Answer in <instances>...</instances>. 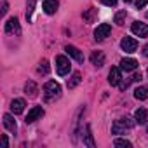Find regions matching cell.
<instances>
[{
    "mask_svg": "<svg viewBox=\"0 0 148 148\" xmlns=\"http://www.w3.org/2000/svg\"><path fill=\"white\" fill-rule=\"evenodd\" d=\"M59 96H61V86H59L56 80L45 82V86H44V98H45V101L58 99Z\"/></svg>",
    "mask_w": 148,
    "mask_h": 148,
    "instance_id": "6da1fadb",
    "label": "cell"
},
{
    "mask_svg": "<svg viewBox=\"0 0 148 148\" xmlns=\"http://www.w3.org/2000/svg\"><path fill=\"white\" fill-rule=\"evenodd\" d=\"M134 124H136V120H132V119H129V117H122V119H119V120L113 122L112 132H113V134H124L127 129H132Z\"/></svg>",
    "mask_w": 148,
    "mask_h": 148,
    "instance_id": "7a4b0ae2",
    "label": "cell"
},
{
    "mask_svg": "<svg viewBox=\"0 0 148 148\" xmlns=\"http://www.w3.org/2000/svg\"><path fill=\"white\" fill-rule=\"evenodd\" d=\"M70 70H71V63H70V59L66 58V56H56V71H58V75H61V77H64V75H68L70 73Z\"/></svg>",
    "mask_w": 148,
    "mask_h": 148,
    "instance_id": "3957f363",
    "label": "cell"
},
{
    "mask_svg": "<svg viewBox=\"0 0 148 148\" xmlns=\"http://www.w3.org/2000/svg\"><path fill=\"white\" fill-rule=\"evenodd\" d=\"M110 32H112V26H110L108 23H101V25H98V28L94 30V38H96V40H105V38L110 35Z\"/></svg>",
    "mask_w": 148,
    "mask_h": 148,
    "instance_id": "277c9868",
    "label": "cell"
},
{
    "mask_svg": "<svg viewBox=\"0 0 148 148\" xmlns=\"http://www.w3.org/2000/svg\"><path fill=\"white\" fill-rule=\"evenodd\" d=\"M131 32L136 35V37H148V25L146 23H141V21H134L132 26H131Z\"/></svg>",
    "mask_w": 148,
    "mask_h": 148,
    "instance_id": "5b68a950",
    "label": "cell"
},
{
    "mask_svg": "<svg viewBox=\"0 0 148 148\" xmlns=\"http://www.w3.org/2000/svg\"><path fill=\"white\" fill-rule=\"evenodd\" d=\"M42 117H44V108H42V106H33V108L28 112L25 122H26V124H32V122H35V120H38V119H42Z\"/></svg>",
    "mask_w": 148,
    "mask_h": 148,
    "instance_id": "8992f818",
    "label": "cell"
},
{
    "mask_svg": "<svg viewBox=\"0 0 148 148\" xmlns=\"http://www.w3.org/2000/svg\"><path fill=\"white\" fill-rule=\"evenodd\" d=\"M120 47H122V51H125V52L131 54V52H134L138 49V42L132 37H124L122 42H120Z\"/></svg>",
    "mask_w": 148,
    "mask_h": 148,
    "instance_id": "52a82bcc",
    "label": "cell"
},
{
    "mask_svg": "<svg viewBox=\"0 0 148 148\" xmlns=\"http://www.w3.org/2000/svg\"><path fill=\"white\" fill-rule=\"evenodd\" d=\"M120 80H122V70L117 68V66H113V68L110 70V73H108V82H110L112 86H119Z\"/></svg>",
    "mask_w": 148,
    "mask_h": 148,
    "instance_id": "ba28073f",
    "label": "cell"
},
{
    "mask_svg": "<svg viewBox=\"0 0 148 148\" xmlns=\"http://www.w3.org/2000/svg\"><path fill=\"white\" fill-rule=\"evenodd\" d=\"M138 68V61L132 59V58H124L120 61V70L122 71H134Z\"/></svg>",
    "mask_w": 148,
    "mask_h": 148,
    "instance_id": "9c48e42d",
    "label": "cell"
},
{
    "mask_svg": "<svg viewBox=\"0 0 148 148\" xmlns=\"http://www.w3.org/2000/svg\"><path fill=\"white\" fill-rule=\"evenodd\" d=\"M64 51H66V54H70L75 61L84 63V54H82V52H80V49H77L75 45H66V47H64Z\"/></svg>",
    "mask_w": 148,
    "mask_h": 148,
    "instance_id": "30bf717a",
    "label": "cell"
},
{
    "mask_svg": "<svg viewBox=\"0 0 148 148\" xmlns=\"http://www.w3.org/2000/svg\"><path fill=\"white\" fill-rule=\"evenodd\" d=\"M58 7H59V4H58V0H45L44 2V5H42V9H44V12L45 14H54L56 11H58Z\"/></svg>",
    "mask_w": 148,
    "mask_h": 148,
    "instance_id": "8fae6325",
    "label": "cell"
},
{
    "mask_svg": "<svg viewBox=\"0 0 148 148\" xmlns=\"http://www.w3.org/2000/svg\"><path fill=\"white\" fill-rule=\"evenodd\" d=\"M4 127H5L7 131H11V132H16V131H18L16 120H14V117H12L11 113H5V115H4Z\"/></svg>",
    "mask_w": 148,
    "mask_h": 148,
    "instance_id": "7c38bea8",
    "label": "cell"
},
{
    "mask_svg": "<svg viewBox=\"0 0 148 148\" xmlns=\"http://www.w3.org/2000/svg\"><path fill=\"white\" fill-rule=\"evenodd\" d=\"M18 33L19 32V21L18 18H9L7 23H5V33Z\"/></svg>",
    "mask_w": 148,
    "mask_h": 148,
    "instance_id": "4fadbf2b",
    "label": "cell"
},
{
    "mask_svg": "<svg viewBox=\"0 0 148 148\" xmlns=\"http://www.w3.org/2000/svg\"><path fill=\"white\" fill-rule=\"evenodd\" d=\"M91 63H92L94 66L101 68V66L105 64V54H103L101 51H94V52L91 54Z\"/></svg>",
    "mask_w": 148,
    "mask_h": 148,
    "instance_id": "5bb4252c",
    "label": "cell"
},
{
    "mask_svg": "<svg viewBox=\"0 0 148 148\" xmlns=\"http://www.w3.org/2000/svg\"><path fill=\"white\" fill-rule=\"evenodd\" d=\"M25 106H26L25 99H14V101L11 103V112H12L14 115H19V113L25 112Z\"/></svg>",
    "mask_w": 148,
    "mask_h": 148,
    "instance_id": "9a60e30c",
    "label": "cell"
},
{
    "mask_svg": "<svg viewBox=\"0 0 148 148\" xmlns=\"http://www.w3.org/2000/svg\"><path fill=\"white\" fill-rule=\"evenodd\" d=\"M134 120H136V124H146V122H148V113H146V110H145V108H138V110L134 112Z\"/></svg>",
    "mask_w": 148,
    "mask_h": 148,
    "instance_id": "2e32d148",
    "label": "cell"
},
{
    "mask_svg": "<svg viewBox=\"0 0 148 148\" xmlns=\"http://www.w3.org/2000/svg\"><path fill=\"white\" fill-rule=\"evenodd\" d=\"M25 92H26L28 96L35 98V96H37V92H38L37 84H35V82H32V80H30V82H26V84H25Z\"/></svg>",
    "mask_w": 148,
    "mask_h": 148,
    "instance_id": "e0dca14e",
    "label": "cell"
},
{
    "mask_svg": "<svg viewBox=\"0 0 148 148\" xmlns=\"http://www.w3.org/2000/svg\"><path fill=\"white\" fill-rule=\"evenodd\" d=\"M134 98L145 101V99L148 98V89H146V87H136V89H134Z\"/></svg>",
    "mask_w": 148,
    "mask_h": 148,
    "instance_id": "ac0fdd59",
    "label": "cell"
},
{
    "mask_svg": "<svg viewBox=\"0 0 148 148\" xmlns=\"http://www.w3.org/2000/svg\"><path fill=\"white\" fill-rule=\"evenodd\" d=\"M80 80H82V77H80V73H73V77L68 80V84H66V87L68 89H73V87H77L79 84H80Z\"/></svg>",
    "mask_w": 148,
    "mask_h": 148,
    "instance_id": "d6986e66",
    "label": "cell"
},
{
    "mask_svg": "<svg viewBox=\"0 0 148 148\" xmlns=\"http://www.w3.org/2000/svg\"><path fill=\"white\" fill-rule=\"evenodd\" d=\"M84 145H87V146H91V148L96 146V143H94V139H92V134H91V125H86V139H84Z\"/></svg>",
    "mask_w": 148,
    "mask_h": 148,
    "instance_id": "ffe728a7",
    "label": "cell"
},
{
    "mask_svg": "<svg viewBox=\"0 0 148 148\" xmlns=\"http://www.w3.org/2000/svg\"><path fill=\"white\" fill-rule=\"evenodd\" d=\"M49 70H51V66H49V63H47V59H42L40 61V64H38V68H37V71L38 73H49Z\"/></svg>",
    "mask_w": 148,
    "mask_h": 148,
    "instance_id": "44dd1931",
    "label": "cell"
},
{
    "mask_svg": "<svg viewBox=\"0 0 148 148\" xmlns=\"http://www.w3.org/2000/svg\"><path fill=\"white\" fill-rule=\"evenodd\" d=\"M113 145H115V146H120V148H131V146H132L129 139H122V138H117V139L113 141Z\"/></svg>",
    "mask_w": 148,
    "mask_h": 148,
    "instance_id": "7402d4cb",
    "label": "cell"
},
{
    "mask_svg": "<svg viewBox=\"0 0 148 148\" xmlns=\"http://www.w3.org/2000/svg\"><path fill=\"white\" fill-rule=\"evenodd\" d=\"M94 16H96V9H94V7H91V9L84 14V19H86L87 23H92V21H94Z\"/></svg>",
    "mask_w": 148,
    "mask_h": 148,
    "instance_id": "603a6c76",
    "label": "cell"
},
{
    "mask_svg": "<svg viewBox=\"0 0 148 148\" xmlns=\"http://www.w3.org/2000/svg\"><path fill=\"white\" fill-rule=\"evenodd\" d=\"M125 16H127V12H125V11H119V12L115 14V19H113V21H115L117 25H124Z\"/></svg>",
    "mask_w": 148,
    "mask_h": 148,
    "instance_id": "cb8c5ba5",
    "label": "cell"
},
{
    "mask_svg": "<svg viewBox=\"0 0 148 148\" xmlns=\"http://www.w3.org/2000/svg\"><path fill=\"white\" fill-rule=\"evenodd\" d=\"M33 7H35V0H28V9H26V19H28V21L32 19V14H33Z\"/></svg>",
    "mask_w": 148,
    "mask_h": 148,
    "instance_id": "d4e9b609",
    "label": "cell"
},
{
    "mask_svg": "<svg viewBox=\"0 0 148 148\" xmlns=\"http://www.w3.org/2000/svg\"><path fill=\"white\" fill-rule=\"evenodd\" d=\"M146 4H148V0H136V7L138 9H143Z\"/></svg>",
    "mask_w": 148,
    "mask_h": 148,
    "instance_id": "484cf974",
    "label": "cell"
},
{
    "mask_svg": "<svg viewBox=\"0 0 148 148\" xmlns=\"http://www.w3.org/2000/svg\"><path fill=\"white\" fill-rule=\"evenodd\" d=\"M141 79H143V77H141V71H136L134 77H132V80H134V82H141Z\"/></svg>",
    "mask_w": 148,
    "mask_h": 148,
    "instance_id": "4316f807",
    "label": "cell"
},
{
    "mask_svg": "<svg viewBox=\"0 0 148 148\" xmlns=\"http://www.w3.org/2000/svg\"><path fill=\"white\" fill-rule=\"evenodd\" d=\"M2 146H4V148H7V146H9V139H7V136H5V134L2 136Z\"/></svg>",
    "mask_w": 148,
    "mask_h": 148,
    "instance_id": "83f0119b",
    "label": "cell"
},
{
    "mask_svg": "<svg viewBox=\"0 0 148 148\" xmlns=\"http://www.w3.org/2000/svg\"><path fill=\"white\" fill-rule=\"evenodd\" d=\"M101 2H103L105 5H115V4H117V0H101Z\"/></svg>",
    "mask_w": 148,
    "mask_h": 148,
    "instance_id": "f1b7e54d",
    "label": "cell"
},
{
    "mask_svg": "<svg viewBox=\"0 0 148 148\" xmlns=\"http://www.w3.org/2000/svg\"><path fill=\"white\" fill-rule=\"evenodd\" d=\"M7 7H9V5H7V2H4V4H2V16L7 12Z\"/></svg>",
    "mask_w": 148,
    "mask_h": 148,
    "instance_id": "f546056e",
    "label": "cell"
},
{
    "mask_svg": "<svg viewBox=\"0 0 148 148\" xmlns=\"http://www.w3.org/2000/svg\"><path fill=\"white\" fill-rule=\"evenodd\" d=\"M143 56H146V58H148V44L143 47Z\"/></svg>",
    "mask_w": 148,
    "mask_h": 148,
    "instance_id": "4dcf8cb0",
    "label": "cell"
},
{
    "mask_svg": "<svg viewBox=\"0 0 148 148\" xmlns=\"http://www.w3.org/2000/svg\"><path fill=\"white\" fill-rule=\"evenodd\" d=\"M124 2H132V0H124Z\"/></svg>",
    "mask_w": 148,
    "mask_h": 148,
    "instance_id": "1f68e13d",
    "label": "cell"
},
{
    "mask_svg": "<svg viewBox=\"0 0 148 148\" xmlns=\"http://www.w3.org/2000/svg\"><path fill=\"white\" fill-rule=\"evenodd\" d=\"M146 131H148V124H146Z\"/></svg>",
    "mask_w": 148,
    "mask_h": 148,
    "instance_id": "d6a6232c",
    "label": "cell"
},
{
    "mask_svg": "<svg viewBox=\"0 0 148 148\" xmlns=\"http://www.w3.org/2000/svg\"><path fill=\"white\" fill-rule=\"evenodd\" d=\"M146 18H148V12H146Z\"/></svg>",
    "mask_w": 148,
    "mask_h": 148,
    "instance_id": "836d02e7",
    "label": "cell"
}]
</instances>
